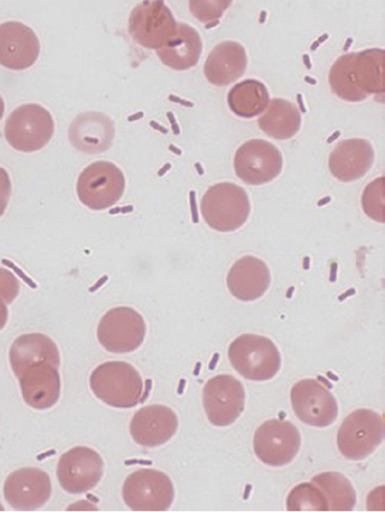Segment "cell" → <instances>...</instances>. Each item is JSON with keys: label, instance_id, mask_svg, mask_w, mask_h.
Instances as JSON below:
<instances>
[{"label": "cell", "instance_id": "9a60e30c", "mask_svg": "<svg viewBox=\"0 0 385 512\" xmlns=\"http://www.w3.org/2000/svg\"><path fill=\"white\" fill-rule=\"evenodd\" d=\"M103 474L102 456L87 446H76L59 458L57 478L65 492L81 494L91 491L102 480Z\"/></svg>", "mask_w": 385, "mask_h": 512}, {"label": "cell", "instance_id": "4fadbf2b", "mask_svg": "<svg viewBox=\"0 0 385 512\" xmlns=\"http://www.w3.org/2000/svg\"><path fill=\"white\" fill-rule=\"evenodd\" d=\"M203 403L207 419L213 426L233 425L245 409L244 385L231 375H217L207 381L203 391Z\"/></svg>", "mask_w": 385, "mask_h": 512}, {"label": "cell", "instance_id": "7c38bea8", "mask_svg": "<svg viewBox=\"0 0 385 512\" xmlns=\"http://www.w3.org/2000/svg\"><path fill=\"white\" fill-rule=\"evenodd\" d=\"M290 401L296 418L305 425L328 427L339 416L336 398L316 379H304L293 386Z\"/></svg>", "mask_w": 385, "mask_h": 512}, {"label": "cell", "instance_id": "277c9868", "mask_svg": "<svg viewBox=\"0 0 385 512\" xmlns=\"http://www.w3.org/2000/svg\"><path fill=\"white\" fill-rule=\"evenodd\" d=\"M231 366L242 377L252 381H266L280 372V350L270 338L258 335H242L229 345Z\"/></svg>", "mask_w": 385, "mask_h": 512}, {"label": "cell", "instance_id": "4316f807", "mask_svg": "<svg viewBox=\"0 0 385 512\" xmlns=\"http://www.w3.org/2000/svg\"><path fill=\"white\" fill-rule=\"evenodd\" d=\"M270 104V94L263 82L245 80L230 89L228 105L236 116L254 118L262 115Z\"/></svg>", "mask_w": 385, "mask_h": 512}, {"label": "cell", "instance_id": "7402d4cb", "mask_svg": "<svg viewBox=\"0 0 385 512\" xmlns=\"http://www.w3.org/2000/svg\"><path fill=\"white\" fill-rule=\"evenodd\" d=\"M270 283L269 267L254 256H245L236 261L227 278L231 295L244 302L260 299L268 291Z\"/></svg>", "mask_w": 385, "mask_h": 512}, {"label": "cell", "instance_id": "836d02e7", "mask_svg": "<svg viewBox=\"0 0 385 512\" xmlns=\"http://www.w3.org/2000/svg\"><path fill=\"white\" fill-rule=\"evenodd\" d=\"M9 319V309L7 303L0 300V331L7 325Z\"/></svg>", "mask_w": 385, "mask_h": 512}, {"label": "cell", "instance_id": "e0dca14e", "mask_svg": "<svg viewBox=\"0 0 385 512\" xmlns=\"http://www.w3.org/2000/svg\"><path fill=\"white\" fill-rule=\"evenodd\" d=\"M40 40L31 27L17 21L0 25V65L10 70H26L38 61Z\"/></svg>", "mask_w": 385, "mask_h": 512}, {"label": "cell", "instance_id": "52a82bcc", "mask_svg": "<svg viewBox=\"0 0 385 512\" xmlns=\"http://www.w3.org/2000/svg\"><path fill=\"white\" fill-rule=\"evenodd\" d=\"M384 438L383 418L370 409L355 410L342 422L337 446L349 461H363L376 451Z\"/></svg>", "mask_w": 385, "mask_h": 512}, {"label": "cell", "instance_id": "5bb4252c", "mask_svg": "<svg viewBox=\"0 0 385 512\" xmlns=\"http://www.w3.org/2000/svg\"><path fill=\"white\" fill-rule=\"evenodd\" d=\"M236 176L250 186H263L280 176L283 157L275 145L265 140L245 142L235 154Z\"/></svg>", "mask_w": 385, "mask_h": 512}, {"label": "cell", "instance_id": "1f68e13d", "mask_svg": "<svg viewBox=\"0 0 385 512\" xmlns=\"http://www.w3.org/2000/svg\"><path fill=\"white\" fill-rule=\"evenodd\" d=\"M21 283L13 272L0 267V300L11 305L19 296Z\"/></svg>", "mask_w": 385, "mask_h": 512}, {"label": "cell", "instance_id": "7a4b0ae2", "mask_svg": "<svg viewBox=\"0 0 385 512\" xmlns=\"http://www.w3.org/2000/svg\"><path fill=\"white\" fill-rule=\"evenodd\" d=\"M90 385L100 401L114 408H133L144 397V381L127 362L111 361L98 366L92 372Z\"/></svg>", "mask_w": 385, "mask_h": 512}, {"label": "cell", "instance_id": "9c48e42d", "mask_svg": "<svg viewBox=\"0 0 385 512\" xmlns=\"http://www.w3.org/2000/svg\"><path fill=\"white\" fill-rule=\"evenodd\" d=\"M122 494L130 510L167 511L174 503L175 488L167 474L140 469L124 481Z\"/></svg>", "mask_w": 385, "mask_h": 512}, {"label": "cell", "instance_id": "6da1fadb", "mask_svg": "<svg viewBox=\"0 0 385 512\" xmlns=\"http://www.w3.org/2000/svg\"><path fill=\"white\" fill-rule=\"evenodd\" d=\"M384 51L371 49L347 53L334 63L329 73L331 91L351 103L384 93Z\"/></svg>", "mask_w": 385, "mask_h": 512}, {"label": "cell", "instance_id": "8fae6325", "mask_svg": "<svg viewBox=\"0 0 385 512\" xmlns=\"http://www.w3.org/2000/svg\"><path fill=\"white\" fill-rule=\"evenodd\" d=\"M254 452L270 467L287 466L299 454L301 436L292 422L269 420L254 434Z\"/></svg>", "mask_w": 385, "mask_h": 512}, {"label": "cell", "instance_id": "d6a6232c", "mask_svg": "<svg viewBox=\"0 0 385 512\" xmlns=\"http://www.w3.org/2000/svg\"><path fill=\"white\" fill-rule=\"evenodd\" d=\"M11 190H13V186H11L8 171L0 168V217H3V214L7 211Z\"/></svg>", "mask_w": 385, "mask_h": 512}, {"label": "cell", "instance_id": "83f0119b", "mask_svg": "<svg viewBox=\"0 0 385 512\" xmlns=\"http://www.w3.org/2000/svg\"><path fill=\"white\" fill-rule=\"evenodd\" d=\"M327 497L329 511H352L357 505V493L345 475L341 473H321L312 479Z\"/></svg>", "mask_w": 385, "mask_h": 512}, {"label": "cell", "instance_id": "30bf717a", "mask_svg": "<svg viewBox=\"0 0 385 512\" xmlns=\"http://www.w3.org/2000/svg\"><path fill=\"white\" fill-rule=\"evenodd\" d=\"M145 336L144 318L129 307L110 309L98 326V341L112 354L133 353L144 343Z\"/></svg>", "mask_w": 385, "mask_h": 512}, {"label": "cell", "instance_id": "f546056e", "mask_svg": "<svg viewBox=\"0 0 385 512\" xmlns=\"http://www.w3.org/2000/svg\"><path fill=\"white\" fill-rule=\"evenodd\" d=\"M384 178L379 177L367 186L361 198L366 216L378 223H384Z\"/></svg>", "mask_w": 385, "mask_h": 512}, {"label": "cell", "instance_id": "5b68a950", "mask_svg": "<svg viewBox=\"0 0 385 512\" xmlns=\"http://www.w3.org/2000/svg\"><path fill=\"white\" fill-rule=\"evenodd\" d=\"M55 135L51 112L38 104L17 107L5 124V139L14 150L33 153L43 150Z\"/></svg>", "mask_w": 385, "mask_h": 512}, {"label": "cell", "instance_id": "ba28073f", "mask_svg": "<svg viewBox=\"0 0 385 512\" xmlns=\"http://www.w3.org/2000/svg\"><path fill=\"white\" fill-rule=\"evenodd\" d=\"M177 26L173 13L162 0H148L133 9L128 29L132 38L148 50H159L174 37Z\"/></svg>", "mask_w": 385, "mask_h": 512}, {"label": "cell", "instance_id": "8992f818", "mask_svg": "<svg viewBox=\"0 0 385 512\" xmlns=\"http://www.w3.org/2000/svg\"><path fill=\"white\" fill-rule=\"evenodd\" d=\"M126 190V177L118 166L110 162H96L87 166L76 183L80 201L93 211H104L115 206Z\"/></svg>", "mask_w": 385, "mask_h": 512}, {"label": "cell", "instance_id": "ffe728a7", "mask_svg": "<svg viewBox=\"0 0 385 512\" xmlns=\"http://www.w3.org/2000/svg\"><path fill=\"white\" fill-rule=\"evenodd\" d=\"M115 139V124L100 112H84L69 128V140L77 151L98 154L108 151Z\"/></svg>", "mask_w": 385, "mask_h": 512}, {"label": "cell", "instance_id": "603a6c76", "mask_svg": "<svg viewBox=\"0 0 385 512\" xmlns=\"http://www.w3.org/2000/svg\"><path fill=\"white\" fill-rule=\"evenodd\" d=\"M245 47L236 41H223L210 52L204 74L215 86H228L244 76L247 69Z\"/></svg>", "mask_w": 385, "mask_h": 512}, {"label": "cell", "instance_id": "484cf974", "mask_svg": "<svg viewBox=\"0 0 385 512\" xmlns=\"http://www.w3.org/2000/svg\"><path fill=\"white\" fill-rule=\"evenodd\" d=\"M258 125L272 139L289 140L300 132L301 113L286 99H272Z\"/></svg>", "mask_w": 385, "mask_h": 512}, {"label": "cell", "instance_id": "2e32d148", "mask_svg": "<svg viewBox=\"0 0 385 512\" xmlns=\"http://www.w3.org/2000/svg\"><path fill=\"white\" fill-rule=\"evenodd\" d=\"M51 494L50 475L38 468L16 470L5 480V500L17 511L38 510L49 502Z\"/></svg>", "mask_w": 385, "mask_h": 512}, {"label": "cell", "instance_id": "e575fe53", "mask_svg": "<svg viewBox=\"0 0 385 512\" xmlns=\"http://www.w3.org/2000/svg\"><path fill=\"white\" fill-rule=\"evenodd\" d=\"M4 111H5V103L2 98V95H0V121H2V118L4 116Z\"/></svg>", "mask_w": 385, "mask_h": 512}, {"label": "cell", "instance_id": "d4e9b609", "mask_svg": "<svg viewBox=\"0 0 385 512\" xmlns=\"http://www.w3.org/2000/svg\"><path fill=\"white\" fill-rule=\"evenodd\" d=\"M203 53V40L197 29L179 23L177 32L162 49L157 50V55L167 67L185 71L195 67Z\"/></svg>", "mask_w": 385, "mask_h": 512}, {"label": "cell", "instance_id": "4dcf8cb0", "mask_svg": "<svg viewBox=\"0 0 385 512\" xmlns=\"http://www.w3.org/2000/svg\"><path fill=\"white\" fill-rule=\"evenodd\" d=\"M231 5V2H189L191 13L197 17L200 22L210 23L221 19L224 11Z\"/></svg>", "mask_w": 385, "mask_h": 512}, {"label": "cell", "instance_id": "d6986e66", "mask_svg": "<svg viewBox=\"0 0 385 512\" xmlns=\"http://www.w3.org/2000/svg\"><path fill=\"white\" fill-rule=\"evenodd\" d=\"M23 400L27 406L46 410L55 407L61 397V375L49 362L29 366L19 377Z\"/></svg>", "mask_w": 385, "mask_h": 512}, {"label": "cell", "instance_id": "44dd1931", "mask_svg": "<svg viewBox=\"0 0 385 512\" xmlns=\"http://www.w3.org/2000/svg\"><path fill=\"white\" fill-rule=\"evenodd\" d=\"M375 162V151L369 141H341L329 157L331 174L341 182H354L364 177Z\"/></svg>", "mask_w": 385, "mask_h": 512}, {"label": "cell", "instance_id": "3957f363", "mask_svg": "<svg viewBox=\"0 0 385 512\" xmlns=\"http://www.w3.org/2000/svg\"><path fill=\"white\" fill-rule=\"evenodd\" d=\"M207 225L219 232H234L247 222L251 202L244 188L234 183H218L207 189L200 205Z\"/></svg>", "mask_w": 385, "mask_h": 512}, {"label": "cell", "instance_id": "f1b7e54d", "mask_svg": "<svg viewBox=\"0 0 385 512\" xmlns=\"http://www.w3.org/2000/svg\"><path fill=\"white\" fill-rule=\"evenodd\" d=\"M288 511H329L327 497L313 482L293 488L287 498Z\"/></svg>", "mask_w": 385, "mask_h": 512}, {"label": "cell", "instance_id": "ac0fdd59", "mask_svg": "<svg viewBox=\"0 0 385 512\" xmlns=\"http://www.w3.org/2000/svg\"><path fill=\"white\" fill-rule=\"evenodd\" d=\"M179 428V419L174 410L165 406L141 408L130 422V434L136 444L144 448H157L167 444Z\"/></svg>", "mask_w": 385, "mask_h": 512}, {"label": "cell", "instance_id": "cb8c5ba5", "mask_svg": "<svg viewBox=\"0 0 385 512\" xmlns=\"http://www.w3.org/2000/svg\"><path fill=\"white\" fill-rule=\"evenodd\" d=\"M9 359L17 378L35 363L49 362L57 368L61 365L57 344L43 333H28L16 338L11 345Z\"/></svg>", "mask_w": 385, "mask_h": 512}]
</instances>
